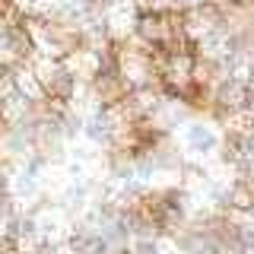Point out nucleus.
<instances>
[{
    "label": "nucleus",
    "mask_w": 254,
    "mask_h": 254,
    "mask_svg": "<svg viewBox=\"0 0 254 254\" xmlns=\"http://www.w3.org/2000/svg\"><path fill=\"white\" fill-rule=\"evenodd\" d=\"M175 143H178L185 162H200V165H210L219 159V149H222V130L216 127L213 118H190V121L181 127L178 133H172Z\"/></svg>",
    "instance_id": "nucleus-1"
}]
</instances>
